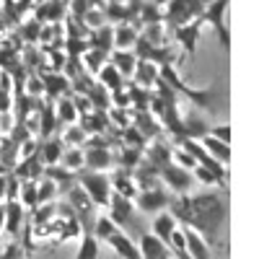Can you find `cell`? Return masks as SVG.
I'll use <instances>...</instances> for the list:
<instances>
[{"label":"cell","mask_w":259,"mask_h":259,"mask_svg":"<svg viewBox=\"0 0 259 259\" xmlns=\"http://www.w3.org/2000/svg\"><path fill=\"white\" fill-rule=\"evenodd\" d=\"M133 127L138 130L145 140H156V138L163 133L161 122L150 114V112H133Z\"/></svg>","instance_id":"e0dca14e"},{"label":"cell","mask_w":259,"mask_h":259,"mask_svg":"<svg viewBox=\"0 0 259 259\" xmlns=\"http://www.w3.org/2000/svg\"><path fill=\"white\" fill-rule=\"evenodd\" d=\"M138 26H153V24H163V11L158 6H153L150 0H143V6L138 11Z\"/></svg>","instance_id":"f1b7e54d"},{"label":"cell","mask_w":259,"mask_h":259,"mask_svg":"<svg viewBox=\"0 0 259 259\" xmlns=\"http://www.w3.org/2000/svg\"><path fill=\"white\" fill-rule=\"evenodd\" d=\"M89 50H101L106 55L114 50V45H112V26L109 24L89 34Z\"/></svg>","instance_id":"4316f807"},{"label":"cell","mask_w":259,"mask_h":259,"mask_svg":"<svg viewBox=\"0 0 259 259\" xmlns=\"http://www.w3.org/2000/svg\"><path fill=\"white\" fill-rule=\"evenodd\" d=\"M55 119H57L60 124H68V127L78 122V112H75L73 99H68V96L57 99V104H55Z\"/></svg>","instance_id":"83f0119b"},{"label":"cell","mask_w":259,"mask_h":259,"mask_svg":"<svg viewBox=\"0 0 259 259\" xmlns=\"http://www.w3.org/2000/svg\"><path fill=\"white\" fill-rule=\"evenodd\" d=\"M135 83L140 85V89H153L156 80H158V68L153 62H135Z\"/></svg>","instance_id":"484cf974"},{"label":"cell","mask_w":259,"mask_h":259,"mask_svg":"<svg viewBox=\"0 0 259 259\" xmlns=\"http://www.w3.org/2000/svg\"><path fill=\"white\" fill-rule=\"evenodd\" d=\"M215 259H226V256H215Z\"/></svg>","instance_id":"f907efd6"},{"label":"cell","mask_w":259,"mask_h":259,"mask_svg":"<svg viewBox=\"0 0 259 259\" xmlns=\"http://www.w3.org/2000/svg\"><path fill=\"white\" fill-rule=\"evenodd\" d=\"M138 251H140V259H171L168 254V246H163L153 233H143L138 239Z\"/></svg>","instance_id":"9a60e30c"},{"label":"cell","mask_w":259,"mask_h":259,"mask_svg":"<svg viewBox=\"0 0 259 259\" xmlns=\"http://www.w3.org/2000/svg\"><path fill=\"white\" fill-rule=\"evenodd\" d=\"M3 122H6V117H3V114H0V127H3Z\"/></svg>","instance_id":"681fc988"},{"label":"cell","mask_w":259,"mask_h":259,"mask_svg":"<svg viewBox=\"0 0 259 259\" xmlns=\"http://www.w3.org/2000/svg\"><path fill=\"white\" fill-rule=\"evenodd\" d=\"M0 177H8V168H6L3 163H0Z\"/></svg>","instance_id":"bcb514c9"},{"label":"cell","mask_w":259,"mask_h":259,"mask_svg":"<svg viewBox=\"0 0 259 259\" xmlns=\"http://www.w3.org/2000/svg\"><path fill=\"white\" fill-rule=\"evenodd\" d=\"M41 85H45V94L50 99H62L65 94L70 91V80L65 78L62 73H45L41 75Z\"/></svg>","instance_id":"44dd1931"},{"label":"cell","mask_w":259,"mask_h":259,"mask_svg":"<svg viewBox=\"0 0 259 259\" xmlns=\"http://www.w3.org/2000/svg\"><path fill=\"white\" fill-rule=\"evenodd\" d=\"M0 231H3V207H0Z\"/></svg>","instance_id":"c3c4849f"},{"label":"cell","mask_w":259,"mask_h":259,"mask_svg":"<svg viewBox=\"0 0 259 259\" xmlns=\"http://www.w3.org/2000/svg\"><path fill=\"white\" fill-rule=\"evenodd\" d=\"M62 150H65V145L60 143V138H47L45 143L39 145L36 156H39L41 166H57L60 158H62Z\"/></svg>","instance_id":"603a6c76"},{"label":"cell","mask_w":259,"mask_h":259,"mask_svg":"<svg viewBox=\"0 0 259 259\" xmlns=\"http://www.w3.org/2000/svg\"><path fill=\"white\" fill-rule=\"evenodd\" d=\"M13 3L16 0H0V16L6 18V24H13Z\"/></svg>","instance_id":"ee69618b"},{"label":"cell","mask_w":259,"mask_h":259,"mask_svg":"<svg viewBox=\"0 0 259 259\" xmlns=\"http://www.w3.org/2000/svg\"><path fill=\"white\" fill-rule=\"evenodd\" d=\"M210 0H168V6L163 8V21L174 29L182 24H189V21L202 18V11Z\"/></svg>","instance_id":"277c9868"},{"label":"cell","mask_w":259,"mask_h":259,"mask_svg":"<svg viewBox=\"0 0 259 259\" xmlns=\"http://www.w3.org/2000/svg\"><path fill=\"white\" fill-rule=\"evenodd\" d=\"M83 26L89 29V31H96V29H101V26H106V18H104V13H101V8H89L83 13Z\"/></svg>","instance_id":"ab89813d"},{"label":"cell","mask_w":259,"mask_h":259,"mask_svg":"<svg viewBox=\"0 0 259 259\" xmlns=\"http://www.w3.org/2000/svg\"><path fill=\"white\" fill-rule=\"evenodd\" d=\"M75 184L85 192L96 207H106L109 205V197H112V184H109V177L101 174V171H89V168H80L75 174Z\"/></svg>","instance_id":"3957f363"},{"label":"cell","mask_w":259,"mask_h":259,"mask_svg":"<svg viewBox=\"0 0 259 259\" xmlns=\"http://www.w3.org/2000/svg\"><path fill=\"white\" fill-rule=\"evenodd\" d=\"M166 212L177 221L179 228L194 231L210 249H215L221 244V233L228 221V194L197 192V194L171 197Z\"/></svg>","instance_id":"6da1fadb"},{"label":"cell","mask_w":259,"mask_h":259,"mask_svg":"<svg viewBox=\"0 0 259 259\" xmlns=\"http://www.w3.org/2000/svg\"><path fill=\"white\" fill-rule=\"evenodd\" d=\"M55 109H52V104H45V106H39V117H36V124H39V135L41 138H52V130H55Z\"/></svg>","instance_id":"4dcf8cb0"},{"label":"cell","mask_w":259,"mask_h":259,"mask_svg":"<svg viewBox=\"0 0 259 259\" xmlns=\"http://www.w3.org/2000/svg\"><path fill=\"white\" fill-rule=\"evenodd\" d=\"M83 239H80V246H78V254L73 259H99L101 254V244L94 239L91 233H80Z\"/></svg>","instance_id":"1f68e13d"},{"label":"cell","mask_w":259,"mask_h":259,"mask_svg":"<svg viewBox=\"0 0 259 259\" xmlns=\"http://www.w3.org/2000/svg\"><path fill=\"white\" fill-rule=\"evenodd\" d=\"M202 18L197 21H189V24H182V26H174L171 31H174V39L177 45L182 47L187 62H192L194 57H197V41H200V34H202Z\"/></svg>","instance_id":"ba28073f"},{"label":"cell","mask_w":259,"mask_h":259,"mask_svg":"<svg viewBox=\"0 0 259 259\" xmlns=\"http://www.w3.org/2000/svg\"><path fill=\"white\" fill-rule=\"evenodd\" d=\"M145 138L138 133V130L130 124V127H124L122 130V145H127V148H135V150H145Z\"/></svg>","instance_id":"f35d334b"},{"label":"cell","mask_w":259,"mask_h":259,"mask_svg":"<svg viewBox=\"0 0 259 259\" xmlns=\"http://www.w3.org/2000/svg\"><path fill=\"white\" fill-rule=\"evenodd\" d=\"M57 166L68 168L70 174H78V171L83 168V148H68V150H62V158H60Z\"/></svg>","instance_id":"d6a6232c"},{"label":"cell","mask_w":259,"mask_h":259,"mask_svg":"<svg viewBox=\"0 0 259 259\" xmlns=\"http://www.w3.org/2000/svg\"><path fill=\"white\" fill-rule=\"evenodd\" d=\"M171 153H174V148L166 145V143H153V145H145L143 150V161L148 166H153L156 171H161L163 166L171 163Z\"/></svg>","instance_id":"5bb4252c"},{"label":"cell","mask_w":259,"mask_h":259,"mask_svg":"<svg viewBox=\"0 0 259 259\" xmlns=\"http://www.w3.org/2000/svg\"><path fill=\"white\" fill-rule=\"evenodd\" d=\"M158 182H161V187H168L177 197H182V194H192V187H194L192 171H187V168H182L177 163L163 166L158 171Z\"/></svg>","instance_id":"8992f818"},{"label":"cell","mask_w":259,"mask_h":259,"mask_svg":"<svg viewBox=\"0 0 259 259\" xmlns=\"http://www.w3.org/2000/svg\"><path fill=\"white\" fill-rule=\"evenodd\" d=\"M158 78H161L177 96L182 94V96L189 99L194 106H200V109H205V112H210V114H218V112H226V109H228L226 85L218 83V80H212L210 85H205V89H192V85H187V83L177 75L174 65H163V68H158Z\"/></svg>","instance_id":"7a4b0ae2"},{"label":"cell","mask_w":259,"mask_h":259,"mask_svg":"<svg viewBox=\"0 0 259 259\" xmlns=\"http://www.w3.org/2000/svg\"><path fill=\"white\" fill-rule=\"evenodd\" d=\"M85 138H89V135L83 133V127H80V124H70V127L62 133V140H60V143H62V145H68V148H83Z\"/></svg>","instance_id":"d590c367"},{"label":"cell","mask_w":259,"mask_h":259,"mask_svg":"<svg viewBox=\"0 0 259 259\" xmlns=\"http://www.w3.org/2000/svg\"><path fill=\"white\" fill-rule=\"evenodd\" d=\"M109 184H112V192H114V194H119V197H127V200H135L138 187H135V182H133V171L114 168V174L109 177Z\"/></svg>","instance_id":"7c38bea8"},{"label":"cell","mask_w":259,"mask_h":259,"mask_svg":"<svg viewBox=\"0 0 259 259\" xmlns=\"http://www.w3.org/2000/svg\"><path fill=\"white\" fill-rule=\"evenodd\" d=\"M119 228L109 221V218H106V215H101V218H96V223H94V231H91V236H94V239L99 241V244H106V241H109L112 239V236L117 233Z\"/></svg>","instance_id":"836d02e7"},{"label":"cell","mask_w":259,"mask_h":259,"mask_svg":"<svg viewBox=\"0 0 259 259\" xmlns=\"http://www.w3.org/2000/svg\"><path fill=\"white\" fill-rule=\"evenodd\" d=\"M39 34H41V24L34 18H24L18 24V39L21 41H39Z\"/></svg>","instance_id":"e575fe53"},{"label":"cell","mask_w":259,"mask_h":259,"mask_svg":"<svg viewBox=\"0 0 259 259\" xmlns=\"http://www.w3.org/2000/svg\"><path fill=\"white\" fill-rule=\"evenodd\" d=\"M55 194H57V184H55V182H50L47 177L41 179V182H36V202H39V205L52 202Z\"/></svg>","instance_id":"74e56055"},{"label":"cell","mask_w":259,"mask_h":259,"mask_svg":"<svg viewBox=\"0 0 259 259\" xmlns=\"http://www.w3.org/2000/svg\"><path fill=\"white\" fill-rule=\"evenodd\" d=\"M96 75H99V85H101V89H106L109 94H114V91H122V89H124V78L114 70V65H112V62H106Z\"/></svg>","instance_id":"d4e9b609"},{"label":"cell","mask_w":259,"mask_h":259,"mask_svg":"<svg viewBox=\"0 0 259 259\" xmlns=\"http://www.w3.org/2000/svg\"><path fill=\"white\" fill-rule=\"evenodd\" d=\"M150 3L158 6V8H166V6H168V0H150Z\"/></svg>","instance_id":"f6af8a7d"},{"label":"cell","mask_w":259,"mask_h":259,"mask_svg":"<svg viewBox=\"0 0 259 259\" xmlns=\"http://www.w3.org/2000/svg\"><path fill=\"white\" fill-rule=\"evenodd\" d=\"M207 135L215 138V140H221V143H226V145H231V124H215V127H210Z\"/></svg>","instance_id":"60d3db41"},{"label":"cell","mask_w":259,"mask_h":259,"mask_svg":"<svg viewBox=\"0 0 259 259\" xmlns=\"http://www.w3.org/2000/svg\"><path fill=\"white\" fill-rule=\"evenodd\" d=\"M24 218H26V210L21 207L18 200H8L3 207V228L8 231L11 239H18L21 228H24Z\"/></svg>","instance_id":"9c48e42d"},{"label":"cell","mask_w":259,"mask_h":259,"mask_svg":"<svg viewBox=\"0 0 259 259\" xmlns=\"http://www.w3.org/2000/svg\"><path fill=\"white\" fill-rule=\"evenodd\" d=\"M228 6H231V0H210L202 11V24L212 26V31L218 34V41L226 52H231V29H228V21H226Z\"/></svg>","instance_id":"5b68a950"},{"label":"cell","mask_w":259,"mask_h":259,"mask_svg":"<svg viewBox=\"0 0 259 259\" xmlns=\"http://www.w3.org/2000/svg\"><path fill=\"white\" fill-rule=\"evenodd\" d=\"M112 246V251L119 256V259H140V251H138V246H135V241L130 239L127 233H122V231H117L109 241H106Z\"/></svg>","instance_id":"ffe728a7"},{"label":"cell","mask_w":259,"mask_h":259,"mask_svg":"<svg viewBox=\"0 0 259 259\" xmlns=\"http://www.w3.org/2000/svg\"><path fill=\"white\" fill-rule=\"evenodd\" d=\"M80 62H83V70L85 73H99L104 65L109 62V55L101 52V50H85L83 57H80Z\"/></svg>","instance_id":"f546056e"},{"label":"cell","mask_w":259,"mask_h":259,"mask_svg":"<svg viewBox=\"0 0 259 259\" xmlns=\"http://www.w3.org/2000/svg\"><path fill=\"white\" fill-rule=\"evenodd\" d=\"M11 174L18 179V182H36L39 177H45V166H41V161H39V156L36 153H31V156H26L24 161H21Z\"/></svg>","instance_id":"2e32d148"},{"label":"cell","mask_w":259,"mask_h":259,"mask_svg":"<svg viewBox=\"0 0 259 259\" xmlns=\"http://www.w3.org/2000/svg\"><path fill=\"white\" fill-rule=\"evenodd\" d=\"M200 145L205 148V153H207L212 161H218L221 166H228V163H231V145L215 140V138H210V135H205V138L200 140Z\"/></svg>","instance_id":"cb8c5ba5"},{"label":"cell","mask_w":259,"mask_h":259,"mask_svg":"<svg viewBox=\"0 0 259 259\" xmlns=\"http://www.w3.org/2000/svg\"><path fill=\"white\" fill-rule=\"evenodd\" d=\"M207 133H210V124L202 117H197V114H189V117H182L179 133H177V143L179 140H202Z\"/></svg>","instance_id":"8fae6325"},{"label":"cell","mask_w":259,"mask_h":259,"mask_svg":"<svg viewBox=\"0 0 259 259\" xmlns=\"http://www.w3.org/2000/svg\"><path fill=\"white\" fill-rule=\"evenodd\" d=\"M109 62L114 65V70H117L122 78H133L138 60H135L133 50H112V52H109Z\"/></svg>","instance_id":"7402d4cb"},{"label":"cell","mask_w":259,"mask_h":259,"mask_svg":"<svg viewBox=\"0 0 259 259\" xmlns=\"http://www.w3.org/2000/svg\"><path fill=\"white\" fill-rule=\"evenodd\" d=\"M89 0H70V11H73V18H83V13L89 11Z\"/></svg>","instance_id":"7bdbcfd3"},{"label":"cell","mask_w":259,"mask_h":259,"mask_svg":"<svg viewBox=\"0 0 259 259\" xmlns=\"http://www.w3.org/2000/svg\"><path fill=\"white\" fill-rule=\"evenodd\" d=\"M26 83H29V85H26V91H29V96H41V94H45V85H41V78L31 75V78H29Z\"/></svg>","instance_id":"b9f144b4"},{"label":"cell","mask_w":259,"mask_h":259,"mask_svg":"<svg viewBox=\"0 0 259 259\" xmlns=\"http://www.w3.org/2000/svg\"><path fill=\"white\" fill-rule=\"evenodd\" d=\"M135 210H140L143 215H158L163 210H168L171 202V194L166 192V187H153V189H143L135 194Z\"/></svg>","instance_id":"52a82bcc"},{"label":"cell","mask_w":259,"mask_h":259,"mask_svg":"<svg viewBox=\"0 0 259 259\" xmlns=\"http://www.w3.org/2000/svg\"><path fill=\"white\" fill-rule=\"evenodd\" d=\"M83 168L89 171H104L106 168H114V156L109 148H85L83 150Z\"/></svg>","instance_id":"30bf717a"},{"label":"cell","mask_w":259,"mask_h":259,"mask_svg":"<svg viewBox=\"0 0 259 259\" xmlns=\"http://www.w3.org/2000/svg\"><path fill=\"white\" fill-rule=\"evenodd\" d=\"M3 29H8V24H6V18L0 16V31H3Z\"/></svg>","instance_id":"7dc6e473"},{"label":"cell","mask_w":259,"mask_h":259,"mask_svg":"<svg viewBox=\"0 0 259 259\" xmlns=\"http://www.w3.org/2000/svg\"><path fill=\"white\" fill-rule=\"evenodd\" d=\"M168 254L174 256V259H192L189 251H187V241H184V231L177 228V233L171 236V241H168Z\"/></svg>","instance_id":"8d00e7d4"},{"label":"cell","mask_w":259,"mask_h":259,"mask_svg":"<svg viewBox=\"0 0 259 259\" xmlns=\"http://www.w3.org/2000/svg\"><path fill=\"white\" fill-rule=\"evenodd\" d=\"M68 6H65V0H45V3H39L34 8V21L39 24H45V21H52V24H60Z\"/></svg>","instance_id":"ac0fdd59"},{"label":"cell","mask_w":259,"mask_h":259,"mask_svg":"<svg viewBox=\"0 0 259 259\" xmlns=\"http://www.w3.org/2000/svg\"><path fill=\"white\" fill-rule=\"evenodd\" d=\"M140 36V29L135 24H117L112 26V45L117 50H133Z\"/></svg>","instance_id":"d6986e66"},{"label":"cell","mask_w":259,"mask_h":259,"mask_svg":"<svg viewBox=\"0 0 259 259\" xmlns=\"http://www.w3.org/2000/svg\"><path fill=\"white\" fill-rule=\"evenodd\" d=\"M177 221L171 218V215L163 210V212H158V215H153V223H150V231L148 233H153L156 239L163 244V246H168V241H171V236L177 233Z\"/></svg>","instance_id":"4fadbf2b"}]
</instances>
